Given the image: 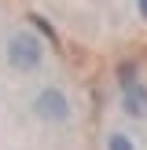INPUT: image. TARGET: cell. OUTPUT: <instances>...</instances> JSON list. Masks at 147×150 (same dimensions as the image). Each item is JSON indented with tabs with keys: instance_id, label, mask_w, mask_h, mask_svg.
<instances>
[{
	"instance_id": "1",
	"label": "cell",
	"mask_w": 147,
	"mask_h": 150,
	"mask_svg": "<svg viewBox=\"0 0 147 150\" xmlns=\"http://www.w3.org/2000/svg\"><path fill=\"white\" fill-rule=\"evenodd\" d=\"M44 62V51H41V40H37L33 33H11V40H7V66L19 73H33L37 66Z\"/></svg>"
},
{
	"instance_id": "2",
	"label": "cell",
	"mask_w": 147,
	"mask_h": 150,
	"mask_svg": "<svg viewBox=\"0 0 147 150\" xmlns=\"http://www.w3.org/2000/svg\"><path fill=\"white\" fill-rule=\"evenodd\" d=\"M33 114L41 117V121L66 125V121H70V99H66L55 84H48V88H41V92H37V99H33Z\"/></svg>"
},
{
	"instance_id": "5",
	"label": "cell",
	"mask_w": 147,
	"mask_h": 150,
	"mask_svg": "<svg viewBox=\"0 0 147 150\" xmlns=\"http://www.w3.org/2000/svg\"><path fill=\"white\" fill-rule=\"evenodd\" d=\"M129 81H136V62H121L118 66V88L129 84Z\"/></svg>"
},
{
	"instance_id": "4",
	"label": "cell",
	"mask_w": 147,
	"mask_h": 150,
	"mask_svg": "<svg viewBox=\"0 0 147 150\" xmlns=\"http://www.w3.org/2000/svg\"><path fill=\"white\" fill-rule=\"evenodd\" d=\"M107 150H136V146H132V139L125 132H110L107 136Z\"/></svg>"
},
{
	"instance_id": "6",
	"label": "cell",
	"mask_w": 147,
	"mask_h": 150,
	"mask_svg": "<svg viewBox=\"0 0 147 150\" xmlns=\"http://www.w3.org/2000/svg\"><path fill=\"white\" fill-rule=\"evenodd\" d=\"M29 22H33V26H37V29H41V33H44V37H51V40H55V33H51V26H48V22H44V18H41V15H33V18H29Z\"/></svg>"
},
{
	"instance_id": "3",
	"label": "cell",
	"mask_w": 147,
	"mask_h": 150,
	"mask_svg": "<svg viewBox=\"0 0 147 150\" xmlns=\"http://www.w3.org/2000/svg\"><path fill=\"white\" fill-rule=\"evenodd\" d=\"M121 110L129 117H147V84H140V81L121 84Z\"/></svg>"
},
{
	"instance_id": "7",
	"label": "cell",
	"mask_w": 147,
	"mask_h": 150,
	"mask_svg": "<svg viewBox=\"0 0 147 150\" xmlns=\"http://www.w3.org/2000/svg\"><path fill=\"white\" fill-rule=\"evenodd\" d=\"M136 11H140V15L147 18V0H136Z\"/></svg>"
}]
</instances>
